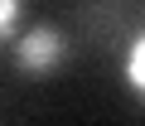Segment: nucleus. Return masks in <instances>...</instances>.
<instances>
[{
	"label": "nucleus",
	"mask_w": 145,
	"mask_h": 126,
	"mask_svg": "<svg viewBox=\"0 0 145 126\" xmlns=\"http://www.w3.org/2000/svg\"><path fill=\"white\" fill-rule=\"evenodd\" d=\"M24 15H29L24 0H0V44H15L24 34Z\"/></svg>",
	"instance_id": "nucleus-3"
},
{
	"label": "nucleus",
	"mask_w": 145,
	"mask_h": 126,
	"mask_svg": "<svg viewBox=\"0 0 145 126\" xmlns=\"http://www.w3.org/2000/svg\"><path fill=\"white\" fill-rule=\"evenodd\" d=\"M72 44L58 24H24V34L15 39V73L24 78H53L63 73Z\"/></svg>",
	"instance_id": "nucleus-1"
},
{
	"label": "nucleus",
	"mask_w": 145,
	"mask_h": 126,
	"mask_svg": "<svg viewBox=\"0 0 145 126\" xmlns=\"http://www.w3.org/2000/svg\"><path fill=\"white\" fill-rule=\"evenodd\" d=\"M121 83H126V92L145 107V29H135L131 44H126V53H121Z\"/></svg>",
	"instance_id": "nucleus-2"
}]
</instances>
